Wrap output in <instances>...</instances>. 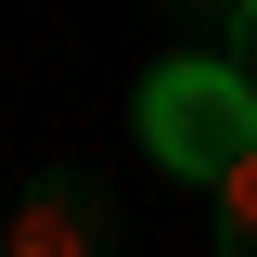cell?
Listing matches in <instances>:
<instances>
[{
  "label": "cell",
  "instance_id": "obj_1",
  "mask_svg": "<svg viewBox=\"0 0 257 257\" xmlns=\"http://www.w3.org/2000/svg\"><path fill=\"white\" fill-rule=\"evenodd\" d=\"M142 155H155L167 180H231V167L257 155V90L219 52H167L155 77H142Z\"/></svg>",
  "mask_w": 257,
  "mask_h": 257
},
{
  "label": "cell",
  "instance_id": "obj_2",
  "mask_svg": "<svg viewBox=\"0 0 257 257\" xmlns=\"http://www.w3.org/2000/svg\"><path fill=\"white\" fill-rule=\"evenodd\" d=\"M0 257H116V193L90 167H39L0 219Z\"/></svg>",
  "mask_w": 257,
  "mask_h": 257
},
{
  "label": "cell",
  "instance_id": "obj_3",
  "mask_svg": "<svg viewBox=\"0 0 257 257\" xmlns=\"http://www.w3.org/2000/svg\"><path fill=\"white\" fill-rule=\"evenodd\" d=\"M219 257H257V155L219 180Z\"/></svg>",
  "mask_w": 257,
  "mask_h": 257
},
{
  "label": "cell",
  "instance_id": "obj_4",
  "mask_svg": "<svg viewBox=\"0 0 257 257\" xmlns=\"http://www.w3.org/2000/svg\"><path fill=\"white\" fill-rule=\"evenodd\" d=\"M219 64H231V77H244V90H257V0H244V13H231V39H219Z\"/></svg>",
  "mask_w": 257,
  "mask_h": 257
}]
</instances>
